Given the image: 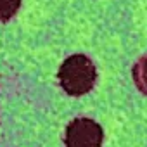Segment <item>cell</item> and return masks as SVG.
I'll return each mask as SVG.
<instances>
[{
    "mask_svg": "<svg viewBox=\"0 0 147 147\" xmlns=\"http://www.w3.org/2000/svg\"><path fill=\"white\" fill-rule=\"evenodd\" d=\"M97 80V71L94 62L83 55L75 54L67 57L59 69V82L66 94L69 95H85L88 94Z\"/></svg>",
    "mask_w": 147,
    "mask_h": 147,
    "instance_id": "6da1fadb",
    "label": "cell"
},
{
    "mask_svg": "<svg viewBox=\"0 0 147 147\" xmlns=\"http://www.w3.org/2000/svg\"><path fill=\"white\" fill-rule=\"evenodd\" d=\"M102 128L99 123L88 118L73 119L66 128V147H100L102 145Z\"/></svg>",
    "mask_w": 147,
    "mask_h": 147,
    "instance_id": "7a4b0ae2",
    "label": "cell"
},
{
    "mask_svg": "<svg viewBox=\"0 0 147 147\" xmlns=\"http://www.w3.org/2000/svg\"><path fill=\"white\" fill-rule=\"evenodd\" d=\"M133 82L137 88L147 95V55L140 57L133 66Z\"/></svg>",
    "mask_w": 147,
    "mask_h": 147,
    "instance_id": "3957f363",
    "label": "cell"
},
{
    "mask_svg": "<svg viewBox=\"0 0 147 147\" xmlns=\"http://www.w3.org/2000/svg\"><path fill=\"white\" fill-rule=\"evenodd\" d=\"M21 0H0V21H9L19 11Z\"/></svg>",
    "mask_w": 147,
    "mask_h": 147,
    "instance_id": "277c9868",
    "label": "cell"
}]
</instances>
